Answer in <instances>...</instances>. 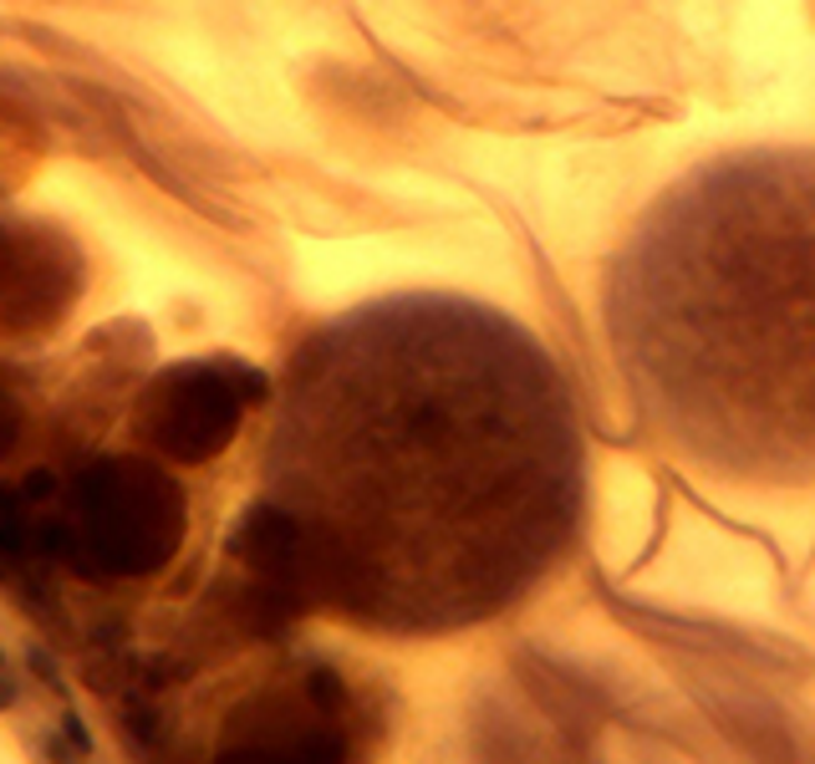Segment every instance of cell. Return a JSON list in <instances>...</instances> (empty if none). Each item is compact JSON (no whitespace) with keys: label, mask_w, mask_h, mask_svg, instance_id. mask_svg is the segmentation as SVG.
I'll return each instance as SVG.
<instances>
[{"label":"cell","mask_w":815,"mask_h":764,"mask_svg":"<svg viewBox=\"0 0 815 764\" xmlns=\"http://www.w3.org/2000/svg\"><path fill=\"white\" fill-rule=\"evenodd\" d=\"M587 520L571 382L530 326L454 291L322 322L286 368L261 561L362 617L480 621L551 581Z\"/></svg>","instance_id":"6da1fadb"},{"label":"cell","mask_w":815,"mask_h":764,"mask_svg":"<svg viewBox=\"0 0 815 764\" xmlns=\"http://www.w3.org/2000/svg\"><path fill=\"white\" fill-rule=\"evenodd\" d=\"M637 423L734 494L815 490V148L698 164L607 265Z\"/></svg>","instance_id":"7a4b0ae2"},{"label":"cell","mask_w":815,"mask_h":764,"mask_svg":"<svg viewBox=\"0 0 815 764\" xmlns=\"http://www.w3.org/2000/svg\"><path fill=\"white\" fill-rule=\"evenodd\" d=\"M122 728H128V739H138L144 750H158V744H164V724H158V714L148 704H138V698L122 708Z\"/></svg>","instance_id":"3957f363"},{"label":"cell","mask_w":815,"mask_h":764,"mask_svg":"<svg viewBox=\"0 0 815 764\" xmlns=\"http://www.w3.org/2000/svg\"><path fill=\"white\" fill-rule=\"evenodd\" d=\"M61 734H67L72 754H92V728H87V718L77 714V708H67V714H61Z\"/></svg>","instance_id":"277c9868"},{"label":"cell","mask_w":815,"mask_h":764,"mask_svg":"<svg viewBox=\"0 0 815 764\" xmlns=\"http://www.w3.org/2000/svg\"><path fill=\"white\" fill-rule=\"evenodd\" d=\"M26 663H31V668H37V678H41V683H51V688H61L57 657H47V653H41V647H31V653H26Z\"/></svg>","instance_id":"5b68a950"},{"label":"cell","mask_w":815,"mask_h":764,"mask_svg":"<svg viewBox=\"0 0 815 764\" xmlns=\"http://www.w3.org/2000/svg\"><path fill=\"white\" fill-rule=\"evenodd\" d=\"M21 704V688H16V678L6 668H0V708H16Z\"/></svg>","instance_id":"8992f818"},{"label":"cell","mask_w":815,"mask_h":764,"mask_svg":"<svg viewBox=\"0 0 815 764\" xmlns=\"http://www.w3.org/2000/svg\"><path fill=\"white\" fill-rule=\"evenodd\" d=\"M0 668H6V653H0Z\"/></svg>","instance_id":"52a82bcc"}]
</instances>
